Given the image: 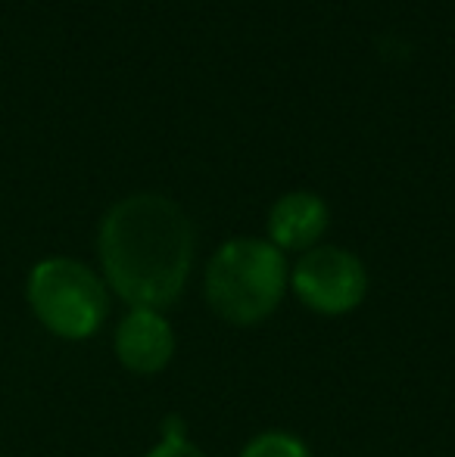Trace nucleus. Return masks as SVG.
<instances>
[{
    "instance_id": "7",
    "label": "nucleus",
    "mask_w": 455,
    "mask_h": 457,
    "mask_svg": "<svg viewBox=\"0 0 455 457\" xmlns=\"http://www.w3.org/2000/svg\"><path fill=\"white\" fill-rule=\"evenodd\" d=\"M240 457H309V448L287 433H262L247 442Z\"/></svg>"
},
{
    "instance_id": "5",
    "label": "nucleus",
    "mask_w": 455,
    "mask_h": 457,
    "mask_svg": "<svg viewBox=\"0 0 455 457\" xmlns=\"http://www.w3.org/2000/svg\"><path fill=\"white\" fill-rule=\"evenodd\" d=\"M115 355L131 373L150 377L165 370L175 355V337L169 320L150 308H131L115 330Z\"/></svg>"
},
{
    "instance_id": "4",
    "label": "nucleus",
    "mask_w": 455,
    "mask_h": 457,
    "mask_svg": "<svg viewBox=\"0 0 455 457\" xmlns=\"http://www.w3.org/2000/svg\"><path fill=\"white\" fill-rule=\"evenodd\" d=\"M293 293L318 314H346L368 293L365 265L341 246H316L293 268Z\"/></svg>"
},
{
    "instance_id": "8",
    "label": "nucleus",
    "mask_w": 455,
    "mask_h": 457,
    "mask_svg": "<svg viewBox=\"0 0 455 457\" xmlns=\"http://www.w3.org/2000/svg\"><path fill=\"white\" fill-rule=\"evenodd\" d=\"M147 457H206L188 439H163Z\"/></svg>"
},
{
    "instance_id": "1",
    "label": "nucleus",
    "mask_w": 455,
    "mask_h": 457,
    "mask_svg": "<svg viewBox=\"0 0 455 457\" xmlns=\"http://www.w3.org/2000/svg\"><path fill=\"white\" fill-rule=\"evenodd\" d=\"M110 287L131 308L172 305L194 265V224L172 199L134 193L104 215L97 237Z\"/></svg>"
},
{
    "instance_id": "6",
    "label": "nucleus",
    "mask_w": 455,
    "mask_h": 457,
    "mask_svg": "<svg viewBox=\"0 0 455 457\" xmlns=\"http://www.w3.org/2000/svg\"><path fill=\"white\" fill-rule=\"evenodd\" d=\"M328 205L309 190L284 193L268 212V237L281 253H309L328 230Z\"/></svg>"
},
{
    "instance_id": "2",
    "label": "nucleus",
    "mask_w": 455,
    "mask_h": 457,
    "mask_svg": "<svg viewBox=\"0 0 455 457\" xmlns=\"http://www.w3.org/2000/svg\"><path fill=\"white\" fill-rule=\"evenodd\" d=\"M287 289L284 253L268 240L237 237L209 259L206 302L222 320L253 327L281 305Z\"/></svg>"
},
{
    "instance_id": "3",
    "label": "nucleus",
    "mask_w": 455,
    "mask_h": 457,
    "mask_svg": "<svg viewBox=\"0 0 455 457\" xmlns=\"http://www.w3.org/2000/svg\"><path fill=\"white\" fill-rule=\"evenodd\" d=\"M29 302L38 320L63 339L94 337L110 312L104 280L75 259L38 262L29 274Z\"/></svg>"
}]
</instances>
